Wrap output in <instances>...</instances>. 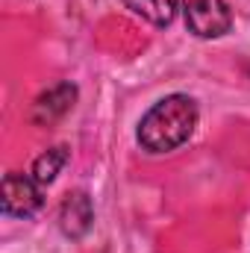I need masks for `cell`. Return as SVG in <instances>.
<instances>
[{"label": "cell", "instance_id": "cell-1", "mask_svg": "<svg viewBox=\"0 0 250 253\" xmlns=\"http://www.w3.org/2000/svg\"><path fill=\"white\" fill-rule=\"evenodd\" d=\"M197 126V103L188 94H168L138 121V144L150 153L177 150Z\"/></svg>", "mask_w": 250, "mask_h": 253}, {"label": "cell", "instance_id": "cell-2", "mask_svg": "<svg viewBox=\"0 0 250 253\" xmlns=\"http://www.w3.org/2000/svg\"><path fill=\"white\" fill-rule=\"evenodd\" d=\"M44 197H42V183H36L33 174H6L3 177V197H0V206H3V215L9 218H33L39 209H42Z\"/></svg>", "mask_w": 250, "mask_h": 253}, {"label": "cell", "instance_id": "cell-3", "mask_svg": "<svg viewBox=\"0 0 250 253\" xmlns=\"http://www.w3.org/2000/svg\"><path fill=\"white\" fill-rule=\"evenodd\" d=\"M180 6L188 30L197 39H218L233 27V15L224 0H180Z\"/></svg>", "mask_w": 250, "mask_h": 253}, {"label": "cell", "instance_id": "cell-4", "mask_svg": "<svg viewBox=\"0 0 250 253\" xmlns=\"http://www.w3.org/2000/svg\"><path fill=\"white\" fill-rule=\"evenodd\" d=\"M74 100H77V85H71V83H56L53 88H47L36 103H33V124L39 126H50L53 121H59L65 118L68 112H71V106H74Z\"/></svg>", "mask_w": 250, "mask_h": 253}, {"label": "cell", "instance_id": "cell-5", "mask_svg": "<svg viewBox=\"0 0 250 253\" xmlns=\"http://www.w3.org/2000/svg\"><path fill=\"white\" fill-rule=\"evenodd\" d=\"M91 221H94V206H91V197L85 191H71L65 194L62 206H59V227L68 239H83L88 230H91Z\"/></svg>", "mask_w": 250, "mask_h": 253}, {"label": "cell", "instance_id": "cell-6", "mask_svg": "<svg viewBox=\"0 0 250 253\" xmlns=\"http://www.w3.org/2000/svg\"><path fill=\"white\" fill-rule=\"evenodd\" d=\"M124 3L153 27H168L177 15V0H124Z\"/></svg>", "mask_w": 250, "mask_h": 253}, {"label": "cell", "instance_id": "cell-7", "mask_svg": "<svg viewBox=\"0 0 250 253\" xmlns=\"http://www.w3.org/2000/svg\"><path fill=\"white\" fill-rule=\"evenodd\" d=\"M65 162H68V147H50V150H44V153L33 162V177H36V183L50 186V183L56 180V174L65 168Z\"/></svg>", "mask_w": 250, "mask_h": 253}]
</instances>
